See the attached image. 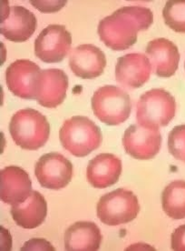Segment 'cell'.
Wrapping results in <instances>:
<instances>
[{
	"label": "cell",
	"instance_id": "25",
	"mask_svg": "<svg viewBox=\"0 0 185 251\" xmlns=\"http://www.w3.org/2000/svg\"><path fill=\"white\" fill-rule=\"evenodd\" d=\"M21 251H55L53 246L46 239H31L25 243Z\"/></svg>",
	"mask_w": 185,
	"mask_h": 251
},
{
	"label": "cell",
	"instance_id": "6",
	"mask_svg": "<svg viewBox=\"0 0 185 251\" xmlns=\"http://www.w3.org/2000/svg\"><path fill=\"white\" fill-rule=\"evenodd\" d=\"M97 218L107 226H119L136 220L140 205L136 195L125 188H117L101 197L96 207Z\"/></svg>",
	"mask_w": 185,
	"mask_h": 251
},
{
	"label": "cell",
	"instance_id": "20",
	"mask_svg": "<svg viewBox=\"0 0 185 251\" xmlns=\"http://www.w3.org/2000/svg\"><path fill=\"white\" fill-rule=\"evenodd\" d=\"M162 205L164 213L173 220L185 219V181L175 180L163 189Z\"/></svg>",
	"mask_w": 185,
	"mask_h": 251
},
{
	"label": "cell",
	"instance_id": "24",
	"mask_svg": "<svg viewBox=\"0 0 185 251\" xmlns=\"http://www.w3.org/2000/svg\"><path fill=\"white\" fill-rule=\"evenodd\" d=\"M172 250L175 251H185V224L177 227L171 238Z\"/></svg>",
	"mask_w": 185,
	"mask_h": 251
},
{
	"label": "cell",
	"instance_id": "21",
	"mask_svg": "<svg viewBox=\"0 0 185 251\" xmlns=\"http://www.w3.org/2000/svg\"><path fill=\"white\" fill-rule=\"evenodd\" d=\"M164 22L173 31L185 33V0L167 1L162 9Z\"/></svg>",
	"mask_w": 185,
	"mask_h": 251
},
{
	"label": "cell",
	"instance_id": "9",
	"mask_svg": "<svg viewBox=\"0 0 185 251\" xmlns=\"http://www.w3.org/2000/svg\"><path fill=\"white\" fill-rule=\"evenodd\" d=\"M72 45V36L62 25L44 28L35 41V53L45 63H58L67 57Z\"/></svg>",
	"mask_w": 185,
	"mask_h": 251
},
{
	"label": "cell",
	"instance_id": "4",
	"mask_svg": "<svg viewBox=\"0 0 185 251\" xmlns=\"http://www.w3.org/2000/svg\"><path fill=\"white\" fill-rule=\"evenodd\" d=\"M176 102L172 95L162 88L151 89L142 94L136 105V120L139 125L159 129L173 120Z\"/></svg>",
	"mask_w": 185,
	"mask_h": 251
},
{
	"label": "cell",
	"instance_id": "11",
	"mask_svg": "<svg viewBox=\"0 0 185 251\" xmlns=\"http://www.w3.org/2000/svg\"><path fill=\"white\" fill-rule=\"evenodd\" d=\"M40 72V68L36 63L28 59L16 60L6 69V86L20 99L35 100L37 77Z\"/></svg>",
	"mask_w": 185,
	"mask_h": 251
},
{
	"label": "cell",
	"instance_id": "5",
	"mask_svg": "<svg viewBox=\"0 0 185 251\" xmlns=\"http://www.w3.org/2000/svg\"><path fill=\"white\" fill-rule=\"evenodd\" d=\"M91 103L94 116L108 126L125 122L132 111L129 95L116 86L107 85L99 88L92 95Z\"/></svg>",
	"mask_w": 185,
	"mask_h": 251
},
{
	"label": "cell",
	"instance_id": "10",
	"mask_svg": "<svg viewBox=\"0 0 185 251\" xmlns=\"http://www.w3.org/2000/svg\"><path fill=\"white\" fill-rule=\"evenodd\" d=\"M123 146L125 152L136 159H152L161 150L160 130L141 125H131L123 134Z\"/></svg>",
	"mask_w": 185,
	"mask_h": 251
},
{
	"label": "cell",
	"instance_id": "3",
	"mask_svg": "<svg viewBox=\"0 0 185 251\" xmlns=\"http://www.w3.org/2000/svg\"><path fill=\"white\" fill-rule=\"evenodd\" d=\"M9 132L14 142L21 149L37 151L47 142L50 125L43 114L33 108H25L13 115Z\"/></svg>",
	"mask_w": 185,
	"mask_h": 251
},
{
	"label": "cell",
	"instance_id": "16",
	"mask_svg": "<svg viewBox=\"0 0 185 251\" xmlns=\"http://www.w3.org/2000/svg\"><path fill=\"white\" fill-rule=\"evenodd\" d=\"M146 55L154 73L161 77H170L175 74L180 62L177 46L166 38H156L146 47Z\"/></svg>",
	"mask_w": 185,
	"mask_h": 251
},
{
	"label": "cell",
	"instance_id": "7",
	"mask_svg": "<svg viewBox=\"0 0 185 251\" xmlns=\"http://www.w3.org/2000/svg\"><path fill=\"white\" fill-rule=\"evenodd\" d=\"M37 26L34 13L24 6H9L7 1L2 2L0 32L5 38L13 42H25L32 37Z\"/></svg>",
	"mask_w": 185,
	"mask_h": 251
},
{
	"label": "cell",
	"instance_id": "18",
	"mask_svg": "<svg viewBox=\"0 0 185 251\" xmlns=\"http://www.w3.org/2000/svg\"><path fill=\"white\" fill-rule=\"evenodd\" d=\"M98 226L90 221H78L65 233V248L68 251H96L102 243Z\"/></svg>",
	"mask_w": 185,
	"mask_h": 251
},
{
	"label": "cell",
	"instance_id": "1",
	"mask_svg": "<svg viewBox=\"0 0 185 251\" xmlns=\"http://www.w3.org/2000/svg\"><path fill=\"white\" fill-rule=\"evenodd\" d=\"M154 14L147 7L123 6L99 22V38L113 50H128L137 41V35L147 30Z\"/></svg>",
	"mask_w": 185,
	"mask_h": 251
},
{
	"label": "cell",
	"instance_id": "17",
	"mask_svg": "<svg viewBox=\"0 0 185 251\" xmlns=\"http://www.w3.org/2000/svg\"><path fill=\"white\" fill-rule=\"evenodd\" d=\"M122 173V161L114 154L102 153L88 164L87 177L95 188H106L117 183Z\"/></svg>",
	"mask_w": 185,
	"mask_h": 251
},
{
	"label": "cell",
	"instance_id": "12",
	"mask_svg": "<svg viewBox=\"0 0 185 251\" xmlns=\"http://www.w3.org/2000/svg\"><path fill=\"white\" fill-rule=\"evenodd\" d=\"M68 88L66 72L57 69L41 70L37 77L35 100L42 107L55 108L66 100Z\"/></svg>",
	"mask_w": 185,
	"mask_h": 251
},
{
	"label": "cell",
	"instance_id": "23",
	"mask_svg": "<svg viewBox=\"0 0 185 251\" xmlns=\"http://www.w3.org/2000/svg\"><path fill=\"white\" fill-rule=\"evenodd\" d=\"M32 6L37 7L39 11L43 13L57 12L62 7L66 6L67 1H30Z\"/></svg>",
	"mask_w": 185,
	"mask_h": 251
},
{
	"label": "cell",
	"instance_id": "26",
	"mask_svg": "<svg viewBox=\"0 0 185 251\" xmlns=\"http://www.w3.org/2000/svg\"></svg>",
	"mask_w": 185,
	"mask_h": 251
},
{
	"label": "cell",
	"instance_id": "14",
	"mask_svg": "<svg viewBox=\"0 0 185 251\" xmlns=\"http://www.w3.org/2000/svg\"><path fill=\"white\" fill-rule=\"evenodd\" d=\"M32 181L26 171L9 166L0 171L1 201L11 206L25 202L32 192Z\"/></svg>",
	"mask_w": 185,
	"mask_h": 251
},
{
	"label": "cell",
	"instance_id": "19",
	"mask_svg": "<svg viewBox=\"0 0 185 251\" xmlns=\"http://www.w3.org/2000/svg\"><path fill=\"white\" fill-rule=\"evenodd\" d=\"M10 213L18 226L25 229H33L43 223L47 215V203L38 191H32L27 200L12 206Z\"/></svg>",
	"mask_w": 185,
	"mask_h": 251
},
{
	"label": "cell",
	"instance_id": "2",
	"mask_svg": "<svg viewBox=\"0 0 185 251\" xmlns=\"http://www.w3.org/2000/svg\"><path fill=\"white\" fill-rule=\"evenodd\" d=\"M59 138L66 151L74 157H84L98 149L103 136L93 121L84 116H74L64 122Z\"/></svg>",
	"mask_w": 185,
	"mask_h": 251
},
{
	"label": "cell",
	"instance_id": "22",
	"mask_svg": "<svg viewBox=\"0 0 185 251\" xmlns=\"http://www.w3.org/2000/svg\"><path fill=\"white\" fill-rule=\"evenodd\" d=\"M168 149L173 157L185 163V125L177 126L170 132Z\"/></svg>",
	"mask_w": 185,
	"mask_h": 251
},
{
	"label": "cell",
	"instance_id": "8",
	"mask_svg": "<svg viewBox=\"0 0 185 251\" xmlns=\"http://www.w3.org/2000/svg\"><path fill=\"white\" fill-rule=\"evenodd\" d=\"M35 175L43 188L59 190L72 180L73 165L60 153L51 152L38 159Z\"/></svg>",
	"mask_w": 185,
	"mask_h": 251
},
{
	"label": "cell",
	"instance_id": "13",
	"mask_svg": "<svg viewBox=\"0 0 185 251\" xmlns=\"http://www.w3.org/2000/svg\"><path fill=\"white\" fill-rule=\"evenodd\" d=\"M151 69V63L145 55L130 53L118 58L116 78L124 88L136 89L148 81Z\"/></svg>",
	"mask_w": 185,
	"mask_h": 251
},
{
	"label": "cell",
	"instance_id": "15",
	"mask_svg": "<svg viewBox=\"0 0 185 251\" xmlns=\"http://www.w3.org/2000/svg\"><path fill=\"white\" fill-rule=\"evenodd\" d=\"M69 66L74 75L84 79H92L104 73L106 57L105 53L93 45H80L71 52Z\"/></svg>",
	"mask_w": 185,
	"mask_h": 251
}]
</instances>
